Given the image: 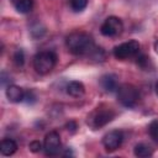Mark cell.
Instances as JSON below:
<instances>
[{
	"instance_id": "cell-19",
	"label": "cell",
	"mask_w": 158,
	"mask_h": 158,
	"mask_svg": "<svg viewBox=\"0 0 158 158\" xmlns=\"http://www.w3.org/2000/svg\"><path fill=\"white\" fill-rule=\"evenodd\" d=\"M90 56L93 57V59H95V60H104L105 59V52L102 51V48H98V47H95L93 51H91V53H90Z\"/></svg>"
},
{
	"instance_id": "cell-9",
	"label": "cell",
	"mask_w": 158,
	"mask_h": 158,
	"mask_svg": "<svg viewBox=\"0 0 158 158\" xmlns=\"http://www.w3.org/2000/svg\"><path fill=\"white\" fill-rule=\"evenodd\" d=\"M100 86L107 91V93H114L118 89V81H117V77L115 74H104L100 79H99Z\"/></svg>"
},
{
	"instance_id": "cell-23",
	"label": "cell",
	"mask_w": 158,
	"mask_h": 158,
	"mask_svg": "<svg viewBox=\"0 0 158 158\" xmlns=\"http://www.w3.org/2000/svg\"><path fill=\"white\" fill-rule=\"evenodd\" d=\"M67 130L68 131H70V132H75V130H77V123L74 122V121H69L68 123H67Z\"/></svg>"
},
{
	"instance_id": "cell-15",
	"label": "cell",
	"mask_w": 158,
	"mask_h": 158,
	"mask_svg": "<svg viewBox=\"0 0 158 158\" xmlns=\"http://www.w3.org/2000/svg\"><path fill=\"white\" fill-rule=\"evenodd\" d=\"M30 33H31V36H32L33 38H41V37L46 33V28H44L41 23H36V25H33V26L31 27Z\"/></svg>"
},
{
	"instance_id": "cell-1",
	"label": "cell",
	"mask_w": 158,
	"mask_h": 158,
	"mask_svg": "<svg viewBox=\"0 0 158 158\" xmlns=\"http://www.w3.org/2000/svg\"><path fill=\"white\" fill-rule=\"evenodd\" d=\"M65 44L69 52L75 56L90 54L91 51L95 48L93 37L81 31H75V32H72L69 36H67Z\"/></svg>"
},
{
	"instance_id": "cell-2",
	"label": "cell",
	"mask_w": 158,
	"mask_h": 158,
	"mask_svg": "<svg viewBox=\"0 0 158 158\" xmlns=\"http://www.w3.org/2000/svg\"><path fill=\"white\" fill-rule=\"evenodd\" d=\"M57 54L52 51H43L33 57V68L38 74H48L56 67Z\"/></svg>"
},
{
	"instance_id": "cell-18",
	"label": "cell",
	"mask_w": 158,
	"mask_h": 158,
	"mask_svg": "<svg viewBox=\"0 0 158 158\" xmlns=\"http://www.w3.org/2000/svg\"><path fill=\"white\" fill-rule=\"evenodd\" d=\"M88 1L89 0H70V5H72V9L77 12L84 10L88 5Z\"/></svg>"
},
{
	"instance_id": "cell-7",
	"label": "cell",
	"mask_w": 158,
	"mask_h": 158,
	"mask_svg": "<svg viewBox=\"0 0 158 158\" xmlns=\"http://www.w3.org/2000/svg\"><path fill=\"white\" fill-rule=\"evenodd\" d=\"M43 149L47 156H57L60 151V137L56 131H51L46 135L43 141Z\"/></svg>"
},
{
	"instance_id": "cell-16",
	"label": "cell",
	"mask_w": 158,
	"mask_h": 158,
	"mask_svg": "<svg viewBox=\"0 0 158 158\" xmlns=\"http://www.w3.org/2000/svg\"><path fill=\"white\" fill-rule=\"evenodd\" d=\"M148 132H149V136L151 138L158 143V120H154L149 123L148 126Z\"/></svg>"
},
{
	"instance_id": "cell-20",
	"label": "cell",
	"mask_w": 158,
	"mask_h": 158,
	"mask_svg": "<svg viewBox=\"0 0 158 158\" xmlns=\"http://www.w3.org/2000/svg\"><path fill=\"white\" fill-rule=\"evenodd\" d=\"M136 62L141 68L146 69L148 67V64H149V58L147 56H144V54H139V56H137V60Z\"/></svg>"
},
{
	"instance_id": "cell-26",
	"label": "cell",
	"mask_w": 158,
	"mask_h": 158,
	"mask_svg": "<svg viewBox=\"0 0 158 158\" xmlns=\"http://www.w3.org/2000/svg\"><path fill=\"white\" fill-rule=\"evenodd\" d=\"M11 1H12V2H14V5H15V4H16V2L19 1V0H11Z\"/></svg>"
},
{
	"instance_id": "cell-12",
	"label": "cell",
	"mask_w": 158,
	"mask_h": 158,
	"mask_svg": "<svg viewBox=\"0 0 158 158\" xmlns=\"http://www.w3.org/2000/svg\"><path fill=\"white\" fill-rule=\"evenodd\" d=\"M17 151V143L11 138H4L0 143V152L2 156H12Z\"/></svg>"
},
{
	"instance_id": "cell-21",
	"label": "cell",
	"mask_w": 158,
	"mask_h": 158,
	"mask_svg": "<svg viewBox=\"0 0 158 158\" xmlns=\"http://www.w3.org/2000/svg\"><path fill=\"white\" fill-rule=\"evenodd\" d=\"M23 101H26L27 104H33V102L36 101V95H35V93H33L32 90L25 91V99H23Z\"/></svg>"
},
{
	"instance_id": "cell-4",
	"label": "cell",
	"mask_w": 158,
	"mask_h": 158,
	"mask_svg": "<svg viewBox=\"0 0 158 158\" xmlns=\"http://www.w3.org/2000/svg\"><path fill=\"white\" fill-rule=\"evenodd\" d=\"M115 117V112L110 107H98L88 116V125L93 128H100L111 122Z\"/></svg>"
},
{
	"instance_id": "cell-11",
	"label": "cell",
	"mask_w": 158,
	"mask_h": 158,
	"mask_svg": "<svg viewBox=\"0 0 158 158\" xmlns=\"http://www.w3.org/2000/svg\"><path fill=\"white\" fill-rule=\"evenodd\" d=\"M67 93L73 96V98H80L84 95L85 93V88L83 85L81 81H78V80H72L68 83L67 85Z\"/></svg>"
},
{
	"instance_id": "cell-5",
	"label": "cell",
	"mask_w": 158,
	"mask_h": 158,
	"mask_svg": "<svg viewBox=\"0 0 158 158\" xmlns=\"http://www.w3.org/2000/svg\"><path fill=\"white\" fill-rule=\"evenodd\" d=\"M123 30L122 21L116 16H109L101 25L100 32L106 37H115L118 36Z\"/></svg>"
},
{
	"instance_id": "cell-22",
	"label": "cell",
	"mask_w": 158,
	"mask_h": 158,
	"mask_svg": "<svg viewBox=\"0 0 158 158\" xmlns=\"http://www.w3.org/2000/svg\"><path fill=\"white\" fill-rule=\"evenodd\" d=\"M28 148H30V151H31V152L37 153V152H40V151H41L42 144H41V142H40V141H32V142L28 144Z\"/></svg>"
},
{
	"instance_id": "cell-14",
	"label": "cell",
	"mask_w": 158,
	"mask_h": 158,
	"mask_svg": "<svg viewBox=\"0 0 158 158\" xmlns=\"http://www.w3.org/2000/svg\"><path fill=\"white\" fill-rule=\"evenodd\" d=\"M15 7L20 14H28L33 7V0H19L15 4Z\"/></svg>"
},
{
	"instance_id": "cell-25",
	"label": "cell",
	"mask_w": 158,
	"mask_h": 158,
	"mask_svg": "<svg viewBox=\"0 0 158 158\" xmlns=\"http://www.w3.org/2000/svg\"><path fill=\"white\" fill-rule=\"evenodd\" d=\"M154 89H156V94L158 95V81L156 83V88H154Z\"/></svg>"
},
{
	"instance_id": "cell-24",
	"label": "cell",
	"mask_w": 158,
	"mask_h": 158,
	"mask_svg": "<svg viewBox=\"0 0 158 158\" xmlns=\"http://www.w3.org/2000/svg\"><path fill=\"white\" fill-rule=\"evenodd\" d=\"M154 49H156V52L158 53V41L154 42Z\"/></svg>"
},
{
	"instance_id": "cell-3",
	"label": "cell",
	"mask_w": 158,
	"mask_h": 158,
	"mask_svg": "<svg viewBox=\"0 0 158 158\" xmlns=\"http://www.w3.org/2000/svg\"><path fill=\"white\" fill-rule=\"evenodd\" d=\"M117 93V100L121 102L122 106L125 107H133L136 106V104L138 102L139 99V93L137 90V88L132 84H122L118 86V89L116 90Z\"/></svg>"
},
{
	"instance_id": "cell-10",
	"label": "cell",
	"mask_w": 158,
	"mask_h": 158,
	"mask_svg": "<svg viewBox=\"0 0 158 158\" xmlns=\"http://www.w3.org/2000/svg\"><path fill=\"white\" fill-rule=\"evenodd\" d=\"M6 96H7L9 101H11V102H21L25 99V91H23V89H21L17 85L9 84L6 88Z\"/></svg>"
},
{
	"instance_id": "cell-17",
	"label": "cell",
	"mask_w": 158,
	"mask_h": 158,
	"mask_svg": "<svg viewBox=\"0 0 158 158\" xmlns=\"http://www.w3.org/2000/svg\"><path fill=\"white\" fill-rule=\"evenodd\" d=\"M14 63L17 65V67H22L23 63H25V53L22 49H16L15 53H14Z\"/></svg>"
},
{
	"instance_id": "cell-6",
	"label": "cell",
	"mask_w": 158,
	"mask_h": 158,
	"mask_svg": "<svg viewBox=\"0 0 158 158\" xmlns=\"http://www.w3.org/2000/svg\"><path fill=\"white\" fill-rule=\"evenodd\" d=\"M138 52H139V43L137 41H128L114 48V56L117 59H127L130 57L138 54Z\"/></svg>"
},
{
	"instance_id": "cell-13",
	"label": "cell",
	"mask_w": 158,
	"mask_h": 158,
	"mask_svg": "<svg viewBox=\"0 0 158 158\" xmlns=\"http://www.w3.org/2000/svg\"><path fill=\"white\" fill-rule=\"evenodd\" d=\"M133 152H135V156H136V157H139V158L151 157V156L153 154L152 148H151L149 146L144 144V143H138V144H136Z\"/></svg>"
},
{
	"instance_id": "cell-8",
	"label": "cell",
	"mask_w": 158,
	"mask_h": 158,
	"mask_svg": "<svg viewBox=\"0 0 158 158\" xmlns=\"http://www.w3.org/2000/svg\"><path fill=\"white\" fill-rule=\"evenodd\" d=\"M122 141H123V133L118 130H112L102 137V144L107 152L116 151L122 144Z\"/></svg>"
}]
</instances>
